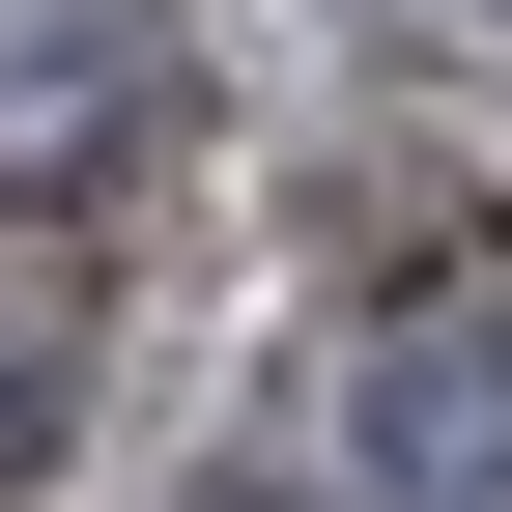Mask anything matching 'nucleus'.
I'll return each instance as SVG.
<instances>
[{"label":"nucleus","mask_w":512,"mask_h":512,"mask_svg":"<svg viewBox=\"0 0 512 512\" xmlns=\"http://www.w3.org/2000/svg\"><path fill=\"white\" fill-rule=\"evenodd\" d=\"M370 484L399 512H512V342L484 313H427V342L370 370Z\"/></svg>","instance_id":"f03ea898"},{"label":"nucleus","mask_w":512,"mask_h":512,"mask_svg":"<svg viewBox=\"0 0 512 512\" xmlns=\"http://www.w3.org/2000/svg\"><path fill=\"white\" fill-rule=\"evenodd\" d=\"M57 370H86V342H57V313H0V484L57 456Z\"/></svg>","instance_id":"7ed1b4c3"},{"label":"nucleus","mask_w":512,"mask_h":512,"mask_svg":"<svg viewBox=\"0 0 512 512\" xmlns=\"http://www.w3.org/2000/svg\"><path fill=\"white\" fill-rule=\"evenodd\" d=\"M143 143H171V29L29 0V29H0V200H114Z\"/></svg>","instance_id":"f257e3e1"}]
</instances>
